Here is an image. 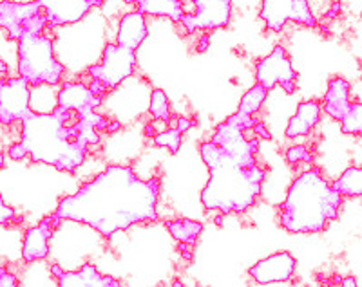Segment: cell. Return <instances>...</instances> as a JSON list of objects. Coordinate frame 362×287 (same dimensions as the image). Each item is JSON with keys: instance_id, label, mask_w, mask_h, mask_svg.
I'll return each instance as SVG.
<instances>
[{"instance_id": "obj_1", "label": "cell", "mask_w": 362, "mask_h": 287, "mask_svg": "<svg viewBox=\"0 0 362 287\" xmlns=\"http://www.w3.org/2000/svg\"><path fill=\"white\" fill-rule=\"evenodd\" d=\"M158 177L144 181L131 166L112 164L83 183L78 192L64 197L51 215L58 222H82L111 238L134 224L158 221Z\"/></svg>"}, {"instance_id": "obj_2", "label": "cell", "mask_w": 362, "mask_h": 287, "mask_svg": "<svg viewBox=\"0 0 362 287\" xmlns=\"http://www.w3.org/2000/svg\"><path fill=\"white\" fill-rule=\"evenodd\" d=\"M203 161L210 170V179L202 192V204L223 215L243 214L255 204L263 190L267 169L235 163L210 141L199 147Z\"/></svg>"}, {"instance_id": "obj_3", "label": "cell", "mask_w": 362, "mask_h": 287, "mask_svg": "<svg viewBox=\"0 0 362 287\" xmlns=\"http://www.w3.org/2000/svg\"><path fill=\"white\" fill-rule=\"evenodd\" d=\"M21 141L29 157L73 173L86 161L89 147L80 143L76 112L57 107L51 114H29L22 121Z\"/></svg>"}, {"instance_id": "obj_4", "label": "cell", "mask_w": 362, "mask_h": 287, "mask_svg": "<svg viewBox=\"0 0 362 287\" xmlns=\"http://www.w3.org/2000/svg\"><path fill=\"white\" fill-rule=\"evenodd\" d=\"M342 197L317 169L299 173L279 209V224L290 233H319L339 217Z\"/></svg>"}, {"instance_id": "obj_5", "label": "cell", "mask_w": 362, "mask_h": 287, "mask_svg": "<svg viewBox=\"0 0 362 287\" xmlns=\"http://www.w3.org/2000/svg\"><path fill=\"white\" fill-rule=\"evenodd\" d=\"M18 73L31 87L58 85L62 82L64 66L54 56V45L49 37H25L18 42Z\"/></svg>"}, {"instance_id": "obj_6", "label": "cell", "mask_w": 362, "mask_h": 287, "mask_svg": "<svg viewBox=\"0 0 362 287\" xmlns=\"http://www.w3.org/2000/svg\"><path fill=\"white\" fill-rule=\"evenodd\" d=\"M0 25L9 40L21 42L25 37H40L47 29V18L42 9V0L33 2H0Z\"/></svg>"}, {"instance_id": "obj_7", "label": "cell", "mask_w": 362, "mask_h": 287, "mask_svg": "<svg viewBox=\"0 0 362 287\" xmlns=\"http://www.w3.org/2000/svg\"><path fill=\"white\" fill-rule=\"evenodd\" d=\"M138 66L134 51H129L116 42L105 45L102 62L95 63L87 69L90 80H98L107 89H116L122 82L132 76Z\"/></svg>"}, {"instance_id": "obj_8", "label": "cell", "mask_w": 362, "mask_h": 287, "mask_svg": "<svg viewBox=\"0 0 362 287\" xmlns=\"http://www.w3.org/2000/svg\"><path fill=\"white\" fill-rule=\"evenodd\" d=\"M297 78L299 74L293 69L288 51L281 45H276L272 53L261 58L255 66V82L267 90L279 85L286 94H292L297 89Z\"/></svg>"}, {"instance_id": "obj_9", "label": "cell", "mask_w": 362, "mask_h": 287, "mask_svg": "<svg viewBox=\"0 0 362 287\" xmlns=\"http://www.w3.org/2000/svg\"><path fill=\"white\" fill-rule=\"evenodd\" d=\"M261 20L264 22L268 31H281L286 22L306 25V28H317L315 15L310 9V2L306 0H267L261 6Z\"/></svg>"}, {"instance_id": "obj_10", "label": "cell", "mask_w": 362, "mask_h": 287, "mask_svg": "<svg viewBox=\"0 0 362 287\" xmlns=\"http://www.w3.org/2000/svg\"><path fill=\"white\" fill-rule=\"evenodd\" d=\"M31 111V85L25 80L6 78L0 82V123L9 127L15 121H24Z\"/></svg>"}, {"instance_id": "obj_11", "label": "cell", "mask_w": 362, "mask_h": 287, "mask_svg": "<svg viewBox=\"0 0 362 287\" xmlns=\"http://www.w3.org/2000/svg\"><path fill=\"white\" fill-rule=\"evenodd\" d=\"M190 4L192 11L187 13L181 22L189 33H194L196 29L210 33L230 24L232 2L228 0H194Z\"/></svg>"}, {"instance_id": "obj_12", "label": "cell", "mask_w": 362, "mask_h": 287, "mask_svg": "<svg viewBox=\"0 0 362 287\" xmlns=\"http://www.w3.org/2000/svg\"><path fill=\"white\" fill-rule=\"evenodd\" d=\"M296 269L297 260L293 259V255L288 251H279V253H274L267 259L255 262L248 269V275L254 282L267 286V283L288 282L296 275Z\"/></svg>"}, {"instance_id": "obj_13", "label": "cell", "mask_w": 362, "mask_h": 287, "mask_svg": "<svg viewBox=\"0 0 362 287\" xmlns=\"http://www.w3.org/2000/svg\"><path fill=\"white\" fill-rule=\"evenodd\" d=\"M100 0H58V2H44L42 9L47 18V28H62L73 25L82 20L90 8H102Z\"/></svg>"}, {"instance_id": "obj_14", "label": "cell", "mask_w": 362, "mask_h": 287, "mask_svg": "<svg viewBox=\"0 0 362 287\" xmlns=\"http://www.w3.org/2000/svg\"><path fill=\"white\" fill-rule=\"evenodd\" d=\"M60 222L49 215L44 221L38 222L37 226L29 228L24 233V243H22V259L25 262H37L47 257L49 253V240L53 237Z\"/></svg>"}, {"instance_id": "obj_15", "label": "cell", "mask_w": 362, "mask_h": 287, "mask_svg": "<svg viewBox=\"0 0 362 287\" xmlns=\"http://www.w3.org/2000/svg\"><path fill=\"white\" fill-rule=\"evenodd\" d=\"M351 85L350 82L342 76H335L328 82V89H326V94L322 98V112L328 114L329 118L335 119L341 123V119L348 114L351 107Z\"/></svg>"}, {"instance_id": "obj_16", "label": "cell", "mask_w": 362, "mask_h": 287, "mask_svg": "<svg viewBox=\"0 0 362 287\" xmlns=\"http://www.w3.org/2000/svg\"><path fill=\"white\" fill-rule=\"evenodd\" d=\"M58 107H64L71 112L96 111L103 99L90 92L86 83H64L57 94Z\"/></svg>"}, {"instance_id": "obj_17", "label": "cell", "mask_w": 362, "mask_h": 287, "mask_svg": "<svg viewBox=\"0 0 362 287\" xmlns=\"http://www.w3.org/2000/svg\"><path fill=\"white\" fill-rule=\"evenodd\" d=\"M145 38H147V20H145L144 13H140L138 9L125 13L118 22L116 44L136 53V49L144 44Z\"/></svg>"}, {"instance_id": "obj_18", "label": "cell", "mask_w": 362, "mask_h": 287, "mask_svg": "<svg viewBox=\"0 0 362 287\" xmlns=\"http://www.w3.org/2000/svg\"><path fill=\"white\" fill-rule=\"evenodd\" d=\"M322 118V105L317 99H306L297 107L296 114L290 118L288 127H286V138L296 140L308 135L313 128L319 125Z\"/></svg>"}, {"instance_id": "obj_19", "label": "cell", "mask_w": 362, "mask_h": 287, "mask_svg": "<svg viewBox=\"0 0 362 287\" xmlns=\"http://www.w3.org/2000/svg\"><path fill=\"white\" fill-rule=\"evenodd\" d=\"M58 287H122L115 276L102 275L93 264H83L78 271H66L58 279Z\"/></svg>"}, {"instance_id": "obj_20", "label": "cell", "mask_w": 362, "mask_h": 287, "mask_svg": "<svg viewBox=\"0 0 362 287\" xmlns=\"http://www.w3.org/2000/svg\"><path fill=\"white\" fill-rule=\"evenodd\" d=\"M136 9L151 17H167L170 20L181 24L187 11L181 0H138L134 2Z\"/></svg>"}, {"instance_id": "obj_21", "label": "cell", "mask_w": 362, "mask_h": 287, "mask_svg": "<svg viewBox=\"0 0 362 287\" xmlns=\"http://www.w3.org/2000/svg\"><path fill=\"white\" fill-rule=\"evenodd\" d=\"M165 228L169 230L174 240L180 244H190L196 246L199 235L203 231V224L198 221H190V219H174V221H165Z\"/></svg>"}, {"instance_id": "obj_22", "label": "cell", "mask_w": 362, "mask_h": 287, "mask_svg": "<svg viewBox=\"0 0 362 287\" xmlns=\"http://www.w3.org/2000/svg\"><path fill=\"white\" fill-rule=\"evenodd\" d=\"M332 186L341 197H362V166L344 170Z\"/></svg>"}, {"instance_id": "obj_23", "label": "cell", "mask_w": 362, "mask_h": 287, "mask_svg": "<svg viewBox=\"0 0 362 287\" xmlns=\"http://www.w3.org/2000/svg\"><path fill=\"white\" fill-rule=\"evenodd\" d=\"M268 96V90L261 85H254L247 94L241 98V103H239L238 111H235V116L239 118H254V114L263 107L264 99Z\"/></svg>"}, {"instance_id": "obj_24", "label": "cell", "mask_w": 362, "mask_h": 287, "mask_svg": "<svg viewBox=\"0 0 362 287\" xmlns=\"http://www.w3.org/2000/svg\"><path fill=\"white\" fill-rule=\"evenodd\" d=\"M148 111L153 114L154 119L163 121L169 125L173 121V114H170V103L167 94L161 89H154L151 94V103H148Z\"/></svg>"}, {"instance_id": "obj_25", "label": "cell", "mask_w": 362, "mask_h": 287, "mask_svg": "<svg viewBox=\"0 0 362 287\" xmlns=\"http://www.w3.org/2000/svg\"><path fill=\"white\" fill-rule=\"evenodd\" d=\"M341 130L344 134L362 135V102L351 103L348 114L341 119Z\"/></svg>"}, {"instance_id": "obj_26", "label": "cell", "mask_w": 362, "mask_h": 287, "mask_svg": "<svg viewBox=\"0 0 362 287\" xmlns=\"http://www.w3.org/2000/svg\"><path fill=\"white\" fill-rule=\"evenodd\" d=\"M154 147L167 148L170 154H177L181 147V132H177L176 128H169V130L161 132L153 140Z\"/></svg>"}, {"instance_id": "obj_27", "label": "cell", "mask_w": 362, "mask_h": 287, "mask_svg": "<svg viewBox=\"0 0 362 287\" xmlns=\"http://www.w3.org/2000/svg\"><path fill=\"white\" fill-rule=\"evenodd\" d=\"M284 159L288 161L292 166H296V164L300 163H312L313 154L310 152L308 147H305V145H296V147L288 148V150L284 152Z\"/></svg>"}, {"instance_id": "obj_28", "label": "cell", "mask_w": 362, "mask_h": 287, "mask_svg": "<svg viewBox=\"0 0 362 287\" xmlns=\"http://www.w3.org/2000/svg\"><path fill=\"white\" fill-rule=\"evenodd\" d=\"M0 209H2V212H0V222H2V224H4V226L22 224L21 215H18L13 208H9L6 202H2V204H0Z\"/></svg>"}, {"instance_id": "obj_29", "label": "cell", "mask_w": 362, "mask_h": 287, "mask_svg": "<svg viewBox=\"0 0 362 287\" xmlns=\"http://www.w3.org/2000/svg\"><path fill=\"white\" fill-rule=\"evenodd\" d=\"M28 150H25V147L22 145V141H18V143H13L11 147L8 148V157L13 161H22L24 157H28Z\"/></svg>"}, {"instance_id": "obj_30", "label": "cell", "mask_w": 362, "mask_h": 287, "mask_svg": "<svg viewBox=\"0 0 362 287\" xmlns=\"http://www.w3.org/2000/svg\"><path fill=\"white\" fill-rule=\"evenodd\" d=\"M0 287H18L17 276L6 267H2V271H0Z\"/></svg>"}, {"instance_id": "obj_31", "label": "cell", "mask_w": 362, "mask_h": 287, "mask_svg": "<svg viewBox=\"0 0 362 287\" xmlns=\"http://www.w3.org/2000/svg\"><path fill=\"white\" fill-rule=\"evenodd\" d=\"M89 89H90V92H93V94L95 96H98V98H105V94H107V87L103 85L102 82H98V80H90V83H89Z\"/></svg>"}, {"instance_id": "obj_32", "label": "cell", "mask_w": 362, "mask_h": 287, "mask_svg": "<svg viewBox=\"0 0 362 287\" xmlns=\"http://www.w3.org/2000/svg\"><path fill=\"white\" fill-rule=\"evenodd\" d=\"M342 13V4L341 2H332L328 8V11L325 13V18L326 20H335V18L341 17Z\"/></svg>"}, {"instance_id": "obj_33", "label": "cell", "mask_w": 362, "mask_h": 287, "mask_svg": "<svg viewBox=\"0 0 362 287\" xmlns=\"http://www.w3.org/2000/svg\"><path fill=\"white\" fill-rule=\"evenodd\" d=\"M192 127H196V119H189V118H176V130L177 132H181V134H183V132H187V130H190V128Z\"/></svg>"}, {"instance_id": "obj_34", "label": "cell", "mask_w": 362, "mask_h": 287, "mask_svg": "<svg viewBox=\"0 0 362 287\" xmlns=\"http://www.w3.org/2000/svg\"><path fill=\"white\" fill-rule=\"evenodd\" d=\"M252 134H254L257 140H267V141L272 140V134L267 130V127H264L261 121H257V123H255V127L252 128Z\"/></svg>"}, {"instance_id": "obj_35", "label": "cell", "mask_w": 362, "mask_h": 287, "mask_svg": "<svg viewBox=\"0 0 362 287\" xmlns=\"http://www.w3.org/2000/svg\"><path fill=\"white\" fill-rule=\"evenodd\" d=\"M177 253L181 255V259L190 262L194 257V246H190V244H177Z\"/></svg>"}, {"instance_id": "obj_36", "label": "cell", "mask_w": 362, "mask_h": 287, "mask_svg": "<svg viewBox=\"0 0 362 287\" xmlns=\"http://www.w3.org/2000/svg\"><path fill=\"white\" fill-rule=\"evenodd\" d=\"M144 134H145V138H151V140H154V138H156L160 132H158V128L154 127V123H147L144 128Z\"/></svg>"}, {"instance_id": "obj_37", "label": "cell", "mask_w": 362, "mask_h": 287, "mask_svg": "<svg viewBox=\"0 0 362 287\" xmlns=\"http://www.w3.org/2000/svg\"><path fill=\"white\" fill-rule=\"evenodd\" d=\"M209 40H210V33H203L202 38L198 40V51H199V53L206 51V47H209Z\"/></svg>"}, {"instance_id": "obj_38", "label": "cell", "mask_w": 362, "mask_h": 287, "mask_svg": "<svg viewBox=\"0 0 362 287\" xmlns=\"http://www.w3.org/2000/svg\"><path fill=\"white\" fill-rule=\"evenodd\" d=\"M119 128H122V123L119 121H116V119H109V125H107V134H115V132H118Z\"/></svg>"}, {"instance_id": "obj_39", "label": "cell", "mask_w": 362, "mask_h": 287, "mask_svg": "<svg viewBox=\"0 0 362 287\" xmlns=\"http://www.w3.org/2000/svg\"><path fill=\"white\" fill-rule=\"evenodd\" d=\"M339 287H358V283H357V280L354 279V276H344V279H342V282H341V286Z\"/></svg>"}, {"instance_id": "obj_40", "label": "cell", "mask_w": 362, "mask_h": 287, "mask_svg": "<svg viewBox=\"0 0 362 287\" xmlns=\"http://www.w3.org/2000/svg\"><path fill=\"white\" fill-rule=\"evenodd\" d=\"M64 273H66V271H64L62 267L58 266V264H53V266H51V275H53L54 279H62Z\"/></svg>"}, {"instance_id": "obj_41", "label": "cell", "mask_w": 362, "mask_h": 287, "mask_svg": "<svg viewBox=\"0 0 362 287\" xmlns=\"http://www.w3.org/2000/svg\"><path fill=\"white\" fill-rule=\"evenodd\" d=\"M342 279H344V276H341V275H337V273H334V275H332V279H329V282L335 283V286H341Z\"/></svg>"}, {"instance_id": "obj_42", "label": "cell", "mask_w": 362, "mask_h": 287, "mask_svg": "<svg viewBox=\"0 0 362 287\" xmlns=\"http://www.w3.org/2000/svg\"><path fill=\"white\" fill-rule=\"evenodd\" d=\"M0 73H2V76H4L2 80H6V74H8V66H6L4 60H0Z\"/></svg>"}, {"instance_id": "obj_43", "label": "cell", "mask_w": 362, "mask_h": 287, "mask_svg": "<svg viewBox=\"0 0 362 287\" xmlns=\"http://www.w3.org/2000/svg\"><path fill=\"white\" fill-rule=\"evenodd\" d=\"M214 222L218 226H221L223 224V214H219V212H218V215H216V217H214Z\"/></svg>"}, {"instance_id": "obj_44", "label": "cell", "mask_w": 362, "mask_h": 287, "mask_svg": "<svg viewBox=\"0 0 362 287\" xmlns=\"http://www.w3.org/2000/svg\"><path fill=\"white\" fill-rule=\"evenodd\" d=\"M173 286H174V287H185V286H183V283L180 282V280H174V283H173Z\"/></svg>"}, {"instance_id": "obj_45", "label": "cell", "mask_w": 362, "mask_h": 287, "mask_svg": "<svg viewBox=\"0 0 362 287\" xmlns=\"http://www.w3.org/2000/svg\"><path fill=\"white\" fill-rule=\"evenodd\" d=\"M319 287H326V286H319Z\"/></svg>"}]
</instances>
